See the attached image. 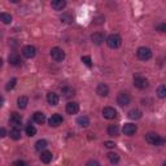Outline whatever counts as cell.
<instances>
[{"label":"cell","mask_w":166,"mask_h":166,"mask_svg":"<svg viewBox=\"0 0 166 166\" xmlns=\"http://www.w3.org/2000/svg\"><path fill=\"white\" fill-rule=\"evenodd\" d=\"M61 21L65 22V23H69V22L73 21V18H71L70 14H63V16H61Z\"/></svg>","instance_id":"obj_33"},{"label":"cell","mask_w":166,"mask_h":166,"mask_svg":"<svg viewBox=\"0 0 166 166\" xmlns=\"http://www.w3.org/2000/svg\"><path fill=\"white\" fill-rule=\"evenodd\" d=\"M9 122H10V125L12 126H14L16 128H18L21 126V123H22V117L18 114V113H16V112H13L10 114V118H9Z\"/></svg>","instance_id":"obj_7"},{"label":"cell","mask_w":166,"mask_h":166,"mask_svg":"<svg viewBox=\"0 0 166 166\" xmlns=\"http://www.w3.org/2000/svg\"><path fill=\"white\" fill-rule=\"evenodd\" d=\"M12 166H26V164L21 161V160H17V161H14L13 164H12Z\"/></svg>","instance_id":"obj_35"},{"label":"cell","mask_w":166,"mask_h":166,"mask_svg":"<svg viewBox=\"0 0 166 166\" xmlns=\"http://www.w3.org/2000/svg\"><path fill=\"white\" fill-rule=\"evenodd\" d=\"M103 115L107 119H114L115 117H117V112H115V109L112 108V107H107V108H104L103 109Z\"/></svg>","instance_id":"obj_10"},{"label":"cell","mask_w":166,"mask_h":166,"mask_svg":"<svg viewBox=\"0 0 166 166\" xmlns=\"http://www.w3.org/2000/svg\"><path fill=\"white\" fill-rule=\"evenodd\" d=\"M46 147H47V140H44V139H40L35 143V149L36 151H42V149H44Z\"/></svg>","instance_id":"obj_26"},{"label":"cell","mask_w":166,"mask_h":166,"mask_svg":"<svg viewBox=\"0 0 166 166\" xmlns=\"http://www.w3.org/2000/svg\"><path fill=\"white\" fill-rule=\"evenodd\" d=\"M61 91H63V96L64 97H70V96L74 95V90L70 88V87H64Z\"/></svg>","instance_id":"obj_28"},{"label":"cell","mask_w":166,"mask_h":166,"mask_svg":"<svg viewBox=\"0 0 166 166\" xmlns=\"http://www.w3.org/2000/svg\"><path fill=\"white\" fill-rule=\"evenodd\" d=\"M0 18H2V21L5 23V25H8V23L12 22V16L8 14V13H2L0 14Z\"/></svg>","instance_id":"obj_29"},{"label":"cell","mask_w":166,"mask_h":166,"mask_svg":"<svg viewBox=\"0 0 166 166\" xmlns=\"http://www.w3.org/2000/svg\"><path fill=\"white\" fill-rule=\"evenodd\" d=\"M82 63L87 66V67H91L92 66V61H91V57L90 56H83L82 57Z\"/></svg>","instance_id":"obj_32"},{"label":"cell","mask_w":166,"mask_h":166,"mask_svg":"<svg viewBox=\"0 0 166 166\" xmlns=\"http://www.w3.org/2000/svg\"><path fill=\"white\" fill-rule=\"evenodd\" d=\"M130 95L128 94H126V92H121V94L117 96V104L118 105H121V107H126V105H128L130 104Z\"/></svg>","instance_id":"obj_6"},{"label":"cell","mask_w":166,"mask_h":166,"mask_svg":"<svg viewBox=\"0 0 166 166\" xmlns=\"http://www.w3.org/2000/svg\"><path fill=\"white\" fill-rule=\"evenodd\" d=\"M134 84H135V87H136V88L144 90V88L148 87V79L144 78V77L138 75V77L134 78Z\"/></svg>","instance_id":"obj_5"},{"label":"cell","mask_w":166,"mask_h":166,"mask_svg":"<svg viewBox=\"0 0 166 166\" xmlns=\"http://www.w3.org/2000/svg\"><path fill=\"white\" fill-rule=\"evenodd\" d=\"M9 135H10V138L13 139V140H18V139H21V131L18 130V128H12L10 130V132H9Z\"/></svg>","instance_id":"obj_25"},{"label":"cell","mask_w":166,"mask_h":166,"mask_svg":"<svg viewBox=\"0 0 166 166\" xmlns=\"http://www.w3.org/2000/svg\"><path fill=\"white\" fill-rule=\"evenodd\" d=\"M8 61H9V64H10V65H13V66H20V65L22 64V60H21V57L18 56L17 53H12V55H9Z\"/></svg>","instance_id":"obj_15"},{"label":"cell","mask_w":166,"mask_h":166,"mask_svg":"<svg viewBox=\"0 0 166 166\" xmlns=\"http://www.w3.org/2000/svg\"><path fill=\"white\" fill-rule=\"evenodd\" d=\"M66 112L67 114H77L79 112V104L74 103V101H70L66 104Z\"/></svg>","instance_id":"obj_12"},{"label":"cell","mask_w":166,"mask_h":166,"mask_svg":"<svg viewBox=\"0 0 166 166\" xmlns=\"http://www.w3.org/2000/svg\"><path fill=\"white\" fill-rule=\"evenodd\" d=\"M96 94L99 95V96L105 97L109 94V87H108L105 83H99V86H97V88H96Z\"/></svg>","instance_id":"obj_13"},{"label":"cell","mask_w":166,"mask_h":166,"mask_svg":"<svg viewBox=\"0 0 166 166\" xmlns=\"http://www.w3.org/2000/svg\"><path fill=\"white\" fill-rule=\"evenodd\" d=\"M35 134H36V128L33 125H29L26 127V135H27V136H34Z\"/></svg>","instance_id":"obj_30"},{"label":"cell","mask_w":166,"mask_h":166,"mask_svg":"<svg viewBox=\"0 0 166 166\" xmlns=\"http://www.w3.org/2000/svg\"><path fill=\"white\" fill-rule=\"evenodd\" d=\"M128 118L130 119H139V118H141V112L139 109H132L128 112Z\"/></svg>","instance_id":"obj_21"},{"label":"cell","mask_w":166,"mask_h":166,"mask_svg":"<svg viewBox=\"0 0 166 166\" xmlns=\"http://www.w3.org/2000/svg\"><path fill=\"white\" fill-rule=\"evenodd\" d=\"M157 29L160 30V31H162V33H166V22L165 23H161V25H158Z\"/></svg>","instance_id":"obj_37"},{"label":"cell","mask_w":166,"mask_h":166,"mask_svg":"<svg viewBox=\"0 0 166 166\" xmlns=\"http://www.w3.org/2000/svg\"><path fill=\"white\" fill-rule=\"evenodd\" d=\"M40 160H42V162H44V164H50L52 161V153L50 151H43L40 155Z\"/></svg>","instance_id":"obj_18"},{"label":"cell","mask_w":166,"mask_h":166,"mask_svg":"<svg viewBox=\"0 0 166 166\" xmlns=\"http://www.w3.org/2000/svg\"><path fill=\"white\" fill-rule=\"evenodd\" d=\"M51 7L55 10H63L66 7V2L65 0H53V2L51 3Z\"/></svg>","instance_id":"obj_16"},{"label":"cell","mask_w":166,"mask_h":166,"mask_svg":"<svg viewBox=\"0 0 166 166\" xmlns=\"http://www.w3.org/2000/svg\"><path fill=\"white\" fill-rule=\"evenodd\" d=\"M16 83H17V79H10V81L8 82V84L5 86V90L7 91H10V90H13L14 88V86H16Z\"/></svg>","instance_id":"obj_31"},{"label":"cell","mask_w":166,"mask_h":166,"mask_svg":"<svg viewBox=\"0 0 166 166\" xmlns=\"http://www.w3.org/2000/svg\"><path fill=\"white\" fill-rule=\"evenodd\" d=\"M104 145L107 147V148H114L115 144L113 143V141H104Z\"/></svg>","instance_id":"obj_36"},{"label":"cell","mask_w":166,"mask_h":166,"mask_svg":"<svg viewBox=\"0 0 166 166\" xmlns=\"http://www.w3.org/2000/svg\"><path fill=\"white\" fill-rule=\"evenodd\" d=\"M164 166H166V162H165V164H164Z\"/></svg>","instance_id":"obj_39"},{"label":"cell","mask_w":166,"mask_h":166,"mask_svg":"<svg viewBox=\"0 0 166 166\" xmlns=\"http://www.w3.org/2000/svg\"><path fill=\"white\" fill-rule=\"evenodd\" d=\"M36 53V50L34 46H25L22 48V55L25 56L26 59H33Z\"/></svg>","instance_id":"obj_9"},{"label":"cell","mask_w":166,"mask_h":166,"mask_svg":"<svg viewBox=\"0 0 166 166\" xmlns=\"http://www.w3.org/2000/svg\"><path fill=\"white\" fill-rule=\"evenodd\" d=\"M77 123L81 126V127H87L90 125V119H88V117H86V115H81V117H78V119H77Z\"/></svg>","instance_id":"obj_20"},{"label":"cell","mask_w":166,"mask_h":166,"mask_svg":"<svg viewBox=\"0 0 166 166\" xmlns=\"http://www.w3.org/2000/svg\"><path fill=\"white\" fill-rule=\"evenodd\" d=\"M0 136H2V138L5 136V128L4 127H2V130H0Z\"/></svg>","instance_id":"obj_38"},{"label":"cell","mask_w":166,"mask_h":166,"mask_svg":"<svg viewBox=\"0 0 166 166\" xmlns=\"http://www.w3.org/2000/svg\"><path fill=\"white\" fill-rule=\"evenodd\" d=\"M157 96L160 99H166V84L160 86L157 88Z\"/></svg>","instance_id":"obj_24"},{"label":"cell","mask_w":166,"mask_h":166,"mask_svg":"<svg viewBox=\"0 0 166 166\" xmlns=\"http://www.w3.org/2000/svg\"><path fill=\"white\" fill-rule=\"evenodd\" d=\"M104 39H105V36H104L103 33H95V34L91 35V40H92V43H94V44H96V46H100L101 43L104 42Z\"/></svg>","instance_id":"obj_14"},{"label":"cell","mask_w":166,"mask_h":166,"mask_svg":"<svg viewBox=\"0 0 166 166\" xmlns=\"http://www.w3.org/2000/svg\"><path fill=\"white\" fill-rule=\"evenodd\" d=\"M51 56L55 61H57V63H60V61H63L65 59V52L61 50V48L59 47H55L51 50Z\"/></svg>","instance_id":"obj_4"},{"label":"cell","mask_w":166,"mask_h":166,"mask_svg":"<svg viewBox=\"0 0 166 166\" xmlns=\"http://www.w3.org/2000/svg\"><path fill=\"white\" fill-rule=\"evenodd\" d=\"M27 103H29L27 96H20L17 99V107L20 109H25L27 107Z\"/></svg>","instance_id":"obj_19"},{"label":"cell","mask_w":166,"mask_h":166,"mask_svg":"<svg viewBox=\"0 0 166 166\" xmlns=\"http://www.w3.org/2000/svg\"><path fill=\"white\" fill-rule=\"evenodd\" d=\"M122 43V39L118 34H112L107 38V44L109 48H118Z\"/></svg>","instance_id":"obj_1"},{"label":"cell","mask_w":166,"mask_h":166,"mask_svg":"<svg viewBox=\"0 0 166 166\" xmlns=\"http://www.w3.org/2000/svg\"><path fill=\"white\" fill-rule=\"evenodd\" d=\"M145 140L148 141L149 144H153V145H160V144H162L164 143V139L160 138V135L156 134V132H148L145 135Z\"/></svg>","instance_id":"obj_2"},{"label":"cell","mask_w":166,"mask_h":166,"mask_svg":"<svg viewBox=\"0 0 166 166\" xmlns=\"http://www.w3.org/2000/svg\"><path fill=\"white\" fill-rule=\"evenodd\" d=\"M136 56L141 61H147V60H149L152 57V51L149 50V48H147V47H140L138 50V52H136Z\"/></svg>","instance_id":"obj_3"},{"label":"cell","mask_w":166,"mask_h":166,"mask_svg":"<svg viewBox=\"0 0 166 166\" xmlns=\"http://www.w3.org/2000/svg\"><path fill=\"white\" fill-rule=\"evenodd\" d=\"M63 115H60V114H52V117L50 119H48V123H50V126L51 127H57V126H60L61 123H63Z\"/></svg>","instance_id":"obj_8"},{"label":"cell","mask_w":166,"mask_h":166,"mask_svg":"<svg viewBox=\"0 0 166 166\" xmlns=\"http://www.w3.org/2000/svg\"><path fill=\"white\" fill-rule=\"evenodd\" d=\"M33 118H34V121L36 122V123H43V122L46 121V115L43 114L42 112H35L34 115H33Z\"/></svg>","instance_id":"obj_22"},{"label":"cell","mask_w":166,"mask_h":166,"mask_svg":"<svg viewBox=\"0 0 166 166\" xmlns=\"http://www.w3.org/2000/svg\"><path fill=\"white\" fill-rule=\"evenodd\" d=\"M108 160L112 164H117V162L119 161V156L117 155V153H114V152H109L108 153Z\"/></svg>","instance_id":"obj_27"},{"label":"cell","mask_w":166,"mask_h":166,"mask_svg":"<svg viewBox=\"0 0 166 166\" xmlns=\"http://www.w3.org/2000/svg\"><path fill=\"white\" fill-rule=\"evenodd\" d=\"M86 166H100V164L96 161V160H90V161L86 164Z\"/></svg>","instance_id":"obj_34"},{"label":"cell","mask_w":166,"mask_h":166,"mask_svg":"<svg viewBox=\"0 0 166 166\" xmlns=\"http://www.w3.org/2000/svg\"><path fill=\"white\" fill-rule=\"evenodd\" d=\"M136 130H138V127H136V125H134V123H125L123 128H122L123 134L125 135H128V136L134 135L135 132H136Z\"/></svg>","instance_id":"obj_11"},{"label":"cell","mask_w":166,"mask_h":166,"mask_svg":"<svg viewBox=\"0 0 166 166\" xmlns=\"http://www.w3.org/2000/svg\"><path fill=\"white\" fill-rule=\"evenodd\" d=\"M118 134H119V128L117 125H110L108 127V135H110V136H117Z\"/></svg>","instance_id":"obj_23"},{"label":"cell","mask_w":166,"mask_h":166,"mask_svg":"<svg viewBox=\"0 0 166 166\" xmlns=\"http://www.w3.org/2000/svg\"><path fill=\"white\" fill-rule=\"evenodd\" d=\"M47 101H48V104H51V105H57L60 101V97L57 94H55V92H50V94L47 95Z\"/></svg>","instance_id":"obj_17"}]
</instances>
